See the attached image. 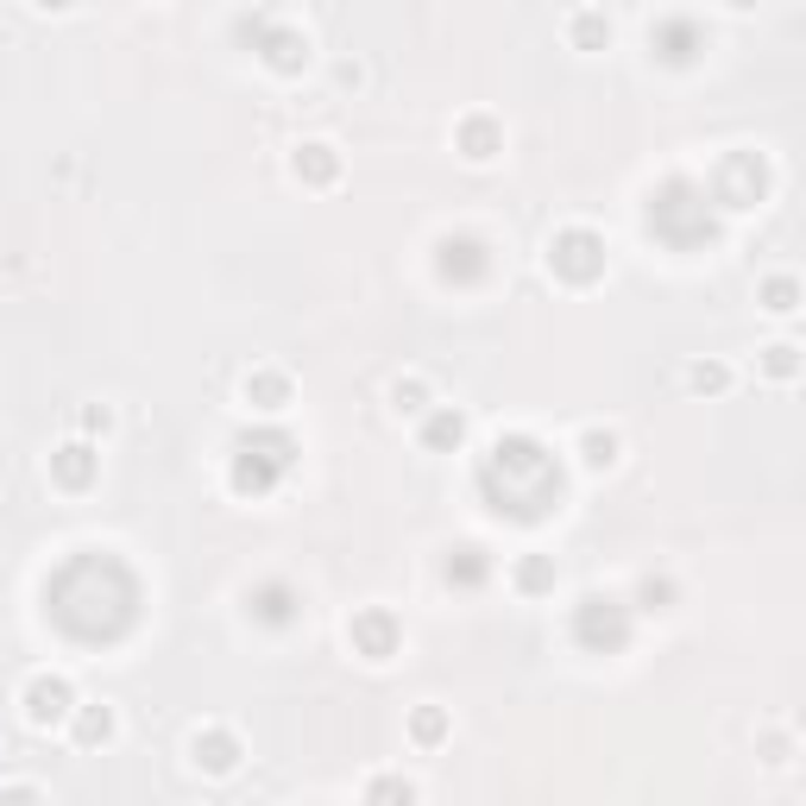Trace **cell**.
Listing matches in <instances>:
<instances>
[{"instance_id": "obj_6", "label": "cell", "mask_w": 806, "mask_h": 806, "mask_svg": "<svg viewBox=\"0 0 806 806\" xmlns=\"http://www.w3.org/2000/svg\"><path fill=\"white\" fill-rule=\"evenodd\" d=\"M95 460H101V453L89 448V441H70L63 453H51V472H58L63 492H82V486L95 479Z\"/></svg>"}, {"instance_id": "obj_24", "label": "cell", "mask_w": 806, "mask_h": 806, "mask_svg": "<svg viewBox=\"0 0 806 806\" xmlns=\"http://www.w3.org/2000/svg\"><path fill=\"white\" fill-rule=\"evenodd\" d=\"M108 422H114V410H108V404H101V410H82V429H89V435L108 429Z\"/></svg>"}, {"instance_id": "obj_9", "label": "cell", "mask_w": 806, "mask_h": 806, "mask_svg": "<svg viewBox=\"0 0 806 806\" xmlns=\"http://www.w3.org/2000/svg\"><path fill=\"white\" fill-rule=\"evenodd\" d=\"M435 404V391H429V378L422 373H397L391 378V410L397 416H422Z\"/></svg>"}, {"instance_id": "obj_12", "label": "cell", "mask_w": 806, "mask_h": 806, "mask_svg": "<svg viewBox=\"0 0 806 806\" xmlns=\"http://www.w3.org/2000/svg\"><path fill=\"white\" fill-rule=\"evenodd\" d=\"M460 157H472V164L498 157V126L492 120H467V126H460Z\"/></svg>"}, {"instance_id": "obj_11", "label": "cell", "mask_w": 806, "mask_h": 806, "mask_svg": "<svg viewBox=\"0 0 806 806\" xmlns=\"http://www.w3.org/2000/svg\"><path fill=\"white\" fill-rule=\"evenodd\" d=\"M756 303H763L768 315H794V309H800V277H794V272L763 277V290H756Z\"/></svg>"}, {"instance_id": "obj_7", "label": "cell", "mask_w": 806, "mask_h": 806, "mask_svg": "<svg viewBox=\"0 0 806 806\" xmlns=\"http://www.w3.org/2000/svg\"><path fill=\"white\" fill-rule=\"evenodd\" d=\"M618 460H624V435L618 429H586L580 435V467L586 472H611Z\"/></svg>"}, {"instance_id": "obj_16", "label": "cell", "mask_w": 806, "mask_h": 806, "mask_svg": "<svg viewBox=\"0 0 806 806\" xmlns=\"http://www.w3.org/2000/svg\"><path fill=\"white\" fill-rule=\"evenodd\" d=\"M763 373L768 378H794V373H800V347H794V340H775V347H763Z\"/></svg>"}, {"instance_id": "obj_4", "label": "cell", "mask_w": 806, "mask_h": 806, "mask_svg": "<svg viewBox=\"0 0 806 806\" xmlns=\"http://www.w3.org/2000/svg\"><path fill=\"white\" fill-rule=\"evenodd\" d=\"M290 171L303 183H315V190H322V183L340 177V152L328 145V139H303V145H296V157H290Z\"/></svg>"}, {"instance_id": "obj_19", "label": "cell", "mask_w": 806, "mask_h": 806, "mask_svg": "<svg viewBox=\"0 0 806 806\" xmlns=\"http://www.w3.org/2000/svg\"><path fill=\"white\" fill-rule=\"evenodd\" d=\"M636 605H643V611H674V580H669V573H662V580L650 573V580L636 586Z\"/></svg>"}, {"instance_id": "obj_14", "label": "cell", "mask_w": 806, "mask_h": 806, "mask_svg": "<svg viewBox=\"0 0 806 806\" xmlns=\"http://www.w3.org/2000/svg\"><path fill=\"white\" fill-rule=\"evenodd\" d=\"M366 806H416V782H404V775H373Z\"/></svg>"}, {"instance_id": "obj_23", "label": "cell", "mask_w": 806, "mask_h": 806, "mask_svg": "<svg viewBox=\"0 0 806 806\" xmlns=\"http://www.w3.org/2000/svg\"><path fill=\"white\" fill-rule=\"evenodd\" d=\"M335 82H340V89H359V82H366V70L347 58V63H335Z\"/></svg>"}, {"instance_id": "obj_15", "label": "cell", "mask_w": 806, "mask_h": 806, "mask_svg": "<svg viewBox=\"0 0 806 806\" xmlns=\"http://www.w3.org/2000/svg\"><path fill=\"white\" fill-rule=\"evenodd\" d=\"M687 385H693V391H712V397H718V391H731V366H718V359H693V366H687Z\"/></svg>"}, {"instance_id": "obj_22", "label": "cell", "mask_w": 806, "mask_h": 806, "mask_svg": "<svg viewBox=\"0 0 806 806\" xmlns=\"http://www.w3.org/2000/svg\"><path fill=\"white\" fill-rule=\"evenodd\" d=\"M763 749H768L763 763H787V731H768V737H763Z\"/></svg>"}, {"instance_id": "obj_17", "label": "cell", "mask_w": 806, "mask_h": 806, "mask_svg": "<svg viewBox=\"0 0 806 806\" xmlns=\"http://www.w3.org/2000/svg\"><path fill=\"white\" fill-rule=\"evenodd\" d=\"M284 599H290V586H258L253 592V611L265 618V624H290V605H284Z\"/></svg>"}, {"instance_id": "obj_21", "label": "cell", "mask_w": 806, "mask_h": 806, "mask_svg": "<svg viewBox=\"0 0 806 806\" xmlns=\"http://www.w3.org/2000/svg\"><path fill=\"white\" fill-rule=\"evenodd\" d=\"M0 806H44V794L32 782H7L0 787Z\"/></svg>"}, {"instance_id": "obj_10", "label": "cell", "mask_w": 806, "mask_h": 806, "mask_svg": "<svg viewBox=\"0 0 806 806\" xmlns=\"http://www.w3.org/2000/svg\"><path fill=\"white\" fill-rule=\"evenodd\" d=\"M70 718H76V744H82V749L108 744V737H114V731H120L114 706H76V712H70Z\"/></svg>"}, {"instance_id": "obj_8", "label": "cell", "mask_w": 806, "mask_h": 806, "mask_svg": "<svg viewBox=\"0 0 806 806\" xmlns=\"http://www.w3.org/2000/svg\"><path fill=\"white\" fill-rule=\"evenodd\" d=\"M568 39H573V51H605L611 20L605 13H592V7H580V13H568Z\"/></svg>"}, {"instance_id": "obj_20", "label": "cell", "mask_w": 806, "mask_h": 806, "mask_svg": "<svg viewBox=\"0 0 806 806\" xmlns=\"http://www.w3.org/2000/svg\"><path fill=\"white\" fill-rule=\"evenodd\" d=\"M410 731H416V744H441V737H448V712H441V706H422L410 718Z\"/></svg>"}, {"instance_id": "obj_2", "label": "cell", "mask_w": 806, "mask_h": 806, "mask_svg": "<svg viewBox=\"0 0 806 806\" xmlns=\"http://www.w3.org/2000/svg\"><path fill=\"white\" fill-rule=\"evenodd\" d=\"M239 397H246L258 416H277V410H290L296 404V378L284 373V366H253L246 385H239Z\"/></svg>"}, {"instance_id": "obj_1", "label": "cell", "mask_w": 806, "mask_h": 806, "mask_svg": "<svg viewBox=\"0 0 806 806\" xmlns=\"http://www.w3.org/2000/svg\"><path fill=\"white\" fill-rule=\"evenodd\" d=\"M70 712H76V687H70L63 674H32V681H25V725L32 731L63 725Z\"/></svg>"}, {"instance_id": "obj_18", "label": "cell", "mask_w": 806, "mask_h": 806, "mask_svg": "<svg viewBox=\"0 0 806 806\" xmlns=\"http://www.w3.org/2000/svg\"><path fill=\"white\" fill-rule=\"evenodd\" d=\"M517 586H523V592H542V586H554V568H549V554H523V561H517Z\"/></svg>"}, {"instance_id": "obj_5", "label": "cell", "mask_w": 806, "mask_h": 806, "mask_svg": "<svg viewBox=\"0 0 806 806\" xmlns=\"http://www.w3.org/2000/svg\"><path fill=\"white\" fill-rule=\"evenodd\" d=\"M354 643L366 662H391L397 650V624H391V611H366V618H354Z\"/></svg>"}, {"instance_id": "obj_3", "label": "cell", "mask_w": 806, "mask_h": 806, "mask_svg": "<svg viewBox=\"0 0 806 806\" xmlns=\"http://www.w3.org/2000/svg\"><path fill=\"white\" fill-rule=\"evenodd\" d=\"M190 763L202 768V775H234L239 768V737L227 725H208L190 737Z\"/></svg>"}, {"instance_id": "obj_13", "label": "cell", "mask_w": 806, "mask_h": 806, "mask_svg": "<svg viewBox=\"0 0 806 806\" xmlns=\"http://www.w3.org/2000/svg\"><path fill=\"white\" fill-rule=\"evenodd\" d=\"M422 441H429V448H460V441H467V416L460 410H435L429 429H422Z\"/></svg>"}]
</instances>
